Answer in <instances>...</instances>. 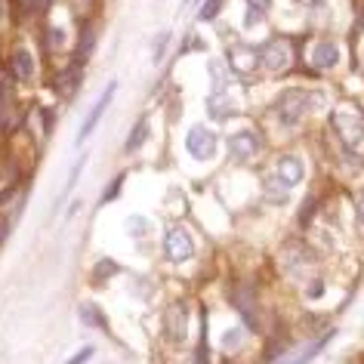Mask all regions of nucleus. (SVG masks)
I'll list each match as a JSON object with an SVG mask.
<instances>
[{"label": "nucleus", "mask_w": 364, "mask_h": 364, "mask_svg": "<svg viewBox=\"0 0 364 364\" xmlns=\"http://www.w3.org/2000/svg\"><path fill=\"white\" fill-rule=\"evenodd\" d=\"M164 253H167L170 262H186V259L195 253L192 232L182 229V225H173V229L164 235Z\"/></svg>", "instance_id": "obj_4"}, {"label": "nucleus", "mask_w": 364, "mask_h": 364, "mask_svg": "<svg viewBox=\"0 0 364 364\" xmlns=\"http://www.w3.org/2000/svg\"><path fill=\"white\" fill-rule=\"evenodd\" d=\"M90 358H93V346H84V349H80L75 358H68L65 364H84V361H90Z\"/></svg>", "instance_id": "obj_26"}, {"label": "nucleus", "mask_w": 364, "mask_h": 364, "mask_svg": "<svg viewBox=\"0 0 364 364\" xmlns=\"http://www.w3.org/2000/svg\"><path fill=\"white\" fill-rule=\"evenodd\" d=\"M167 333L173 343H182L188 333V312H182V306H173L167 312Z\"/></svg>", "instance_id": "obj_11"}, {"label": "nucleus", "mask_w": 364, "mask_h": 364, "mask_svg": "<svg viewBox=\"0 0 364 364\" xmlns=\"http://www.w3.org/2000/svg\"><path fill=\"white\" fill-rule=\"evenodd\" d=\"M22 4H25V10H28V13H34L41 6V0H22Z\"/></svg>", "instance_id": "obj_34"}, {"label": "nucleus", "mask_w": 364, "mask_h": 364, "mask_svg": "<svg viewBox=\"0 0 364 364\" xmlns=\"http://www.w3.org/2000/svg\"><path fill=\"white\" fill-rule=\"evenodd\" d=\"M259 149V139H257V133L253 130H241V133H232L229 136V151H232V158H238V161H247L253 158Z\"/></svg>", "instance_id": "obj_8"}, {"label": "nucleus", "mask_w": 364, "mask_h": 364, "mask_svg": "<svg viewBox=\"0 0 364 364\" xmlns=\"http://www.w3.org/2000/svg\"><path fill=\"white\" fill-rule=\"evenodd\" d=\"M99 309L96 306H84V309H80V318H84V321L87 324H96V327H102V321H99Z\"/></svg>", "instance_id": "obj_25"}, {"label": "nucleus", "mask_w": 364, "mask_h": 364, "mask_svg": "<svg viewBox=\"0 0 364 364\" xmlns=\"http://www.w3.org/2000/svg\"><path fill=\"white\" fill-rule=\"evenodd\" d=\"M188 4H192V0H182V6H188Z\"/></svg>", "instance_id": "obj_37"}, {"label": "nucleus", "mask_w": 364, "mask_h": 364, "mask_svg": "<svg viewBox=\"0 0 364 364\" xmlns=\"http://www.w3.org/2000/svg\"><path fill=\"white\" fill-rule=\"evenodd\" d=\"M278 176L287 182V186H299L306 176V164L296 158V154H287V158L278 161Z\"/></svg>", "instance_id": "obj_10"}, {"label": "nucleus", "mask_w": 364, "mask_h": 364, "mask_svg": "<svg viewBox=\"0 0 364 364\" xmlns=\"http://www.w3.org/2000/svg\"><path fill=\"white\" fill-rule=\"evenodd\" d=\"M355 213H358V223L364 225V192H361L358 198H355Z\"/></svg>", "instance_id": "obj_33"}, {"label": "nucleus", "mask_w": 364, "mask_h": 364, "mask_svg": "<svg viewBox=\"0 0 364 364\" xmlns=\"http://www.w3.org/2000/svg\"><path fill=\"white\" fill-rule=\"evenodd\" d=\"M207 112H210V117H216V121H229L232 114H238V102H235L225 90H220V93H213L207 99Z\"/></svg>", "instance_id": "obj_9"}, {"label": "nucleus", "mask_w": 364, "mask_h": 364, "mask_svg": "<svg viewBox=\"0 0 364 364\" xmlns=\"http://www.w3.org/2000/svg\"><path fill=\"white\" fill-rule=\"evenodd\" d=\"M114 90H117V80H108V87L102 90V96H99V99H96L93 112H90V114H87V121H84V124H80L77 142H84V139H87V136H90V133H93V130H96V124H99V121H102V114H105V108H108V102H112V99H114Z\"/></svg>", "instance_id": "obj_6"}, {"label": "nucleus", "mask_w": 364, "mask_h": 364, "mask_svg": "<svg viewBox=\"0 0 364 364\" xmlns=\"http://www.w3.org/2000/svg\"><path fill=\"white\" fill-rule=\"evenodd\" d=\"M312 62L318 68H333L340 65V47H336L333 41H321L318 47L312 50Z\"/></svg>", "instance_id": "obj_12"}, {"label": "nucleus", "mask_w": 364, "mask_h": 364, "mask_svg": "<svg viewBox=\"0 0 364 364\" xmlns=\"http://www.w3.org/2000/svg\"><path fill=\"white\" fill-rule=\"evenodd\" d=\"M121 186H124V176H117V179L112 182V186H108V192H105V198H102V201H112V198H117V195H121Z\"/></svg>", "instance_id": "obj_30"}, {"label": "nucleus", "mask_w": 364, "mask_h": 364, "mask_svg": "<svg viewBox=\"0 0 364 364\" xmlns=\"http://www.w3.org/2000/svg\"><path fill=\"white\" fill-rule=\"evenodd\" d=\"M50 41H53V47H62V41H65V31H62V28H53V31H50Z\"/></svg>", "instance_id": "obj_32"}, {"label": "nucleus", "mask_w": 364, "mask_h": 364, "mask_svg": "<svg viewBox=\"0 0 364 364\" xmlns=\"http://www.w3.org/2000/svg\"><path fill=\"white\" fill-rule=\"evenodd\" d=\"M229 59L238 75H250V71H257V65H259V50L247 47V43H235L229 50Z\"/></svg>", "instance_id": "obj_7"}, {"label": "nucleus", "mask_w": 364, "mask_h": 364, "mask_svg": "<svg viewBox=\"0 0 364 364\" xmlns=\"http://www.w3.org/2000/svg\"><path fill=\"white\" fill-rule=\"evenodd\" d=\"M127 232H130L133 238H145V235L151 232V223L145 220V216H130V220H127Z\"/></svg>", "instance_id": "obj_16"}, {"label": "nucleus", "mask_w": 364, "mask_h": 364, "mask_svg": "<svg viewBox=\"0 0 364 364\" xmlns=\"http://www.w3.org/2000/svg\"><path fill=\"white\" fill-rule=\"evenodd\" d=\"M241 343H244V331H241V327H232V331L223 333V349L225 352H235Z\"/></svg>", "instance_id": "obj_19"}, {"label": "nucleus", "mask_w": 364, "mask_h": 364, "mask_svg": "<svg viewBox=\"0 0 364 364\" xmlns=\"http://www.w3.org/2000/svg\"><path fill=\"white\" fill-rule=\"evenodd\" d=\"M210 80H213V93L225 90V71H223V62H210Z\"/></svg>", "instance_id": "obj_21"}, {"label": "nucleus", "mask_w": 364, "mask_h": 364, "mask_svg": "<svg viewBox=\"0 0 364 364\" xmlns=\"http://www.w3.org/2000/svg\"><path fill=\"white\" fill-rule=\"evenodd\" d=\"M220 6H223V0H207L204 4V10H201V16H198V19L201 22H210L216 13H220Z\"/></svg>", "instance_id": "obj_23"}, {"label": "nucleus", "mask_w": 364, "mask_h": 364, "mask_svg": "<svg viewBox=\"0 0 364 364\" xmlns=\"http://www.w3.org/2000/svg\"><path fill=\"white\" fill-rule=\"evenodd\" d=\"M216 149H220V136H216L210 127H204V124H195V127H188V133H186V151L192 154L195 161H210Z\"/></svg>", "instance_id": "obj_3"}, {"label": "nucleus", "mask_w": 364, "mask_h": 364, "mask_svg": "<svg viewBox=\"0 0 364 364\" xmlns=\"http://www.w3.org/2000/svg\"><path fill=\"white\" fill-rule=\"evenodd\" d=\"M87 50H93V34L84 31V38H80V50H77V59L87 56Z\"/></svg>", "instance_id": "obj_29"}, {"label": "nucleus", "mask_w": 364, "mask_h": 364, "mask_svg": "<svg viewBox=\"0 0 364 364\" xmlns=\"http://www.w3.org/2000/svg\"><path fill=\"white\" fill-rule=\"evenodd\" d=\"M333 130L340 136L346 151H358L364 149V114H358L355 108H336L331 114Z\"/></svg>", "instance_id": "obj_2"}, {"label": "nucleus", "mask_w": 364, "mask_h": 364, "mask_svg": "<svg viewBox=\"0 0 364 364\" xmlns=\"http://www.w3.org/2000/svg\"><path fill=\"white\" fill-rule=\"evenodd\" d=\"M6 112H10V80L0 77V124L6 121Z\"/></svg>", "instance_id": "obj_20"}, {"label": "nucleus", "mask_w": 364, "mask_h": 364, "mask_svg": "<svg viewBox=\"0 0 364 364\" xmlns=\"http://www.w3.org/2000/svg\"><path fill=\"white\" fill-rule=\"evenodd\" d=\"M259 62H262V65H266L269 71H284L290 62H294V50H290L287 41L275 38V41H269L266 47L259 50Z\"/></svg>", "instance_id": "obj_5"}, {"label": "nucleus", "mask_w": 364, "mask_h": 364, "mask_svg": "<svg viewBox=\"0 0 364 364\" xmlns=\"http://www.w3.org/2000/svg\"><path fill=\"white\" fill-rule=\"evenodd\" d=\"M315 108H324V93H318V90H287L278 99V114L287 127H296L303 114L315 112Z\"/></svg>", "instance_id": "obj_1"}, {"label": "nucleus", "mask_w": 364, "mask_h": 364, "mask_svg": "<svg viewBox=\"0 0 364 364\" xmlns=\"http://www.w3.org/2000/svg\"><path fill=\"white\" fill-rule=\"evenodd\" d=\"M361 65H364V53H361Z\"/></svg>", "instance_id": "obj_38"}, {"label": "nucleus", "mask_w": 364, "mask_h": 364, "mask_svg": "<svg viewBox=\"0 0 364 364\" xmlns=\"http://www.w3.org/2000/svg\"><path fill=\"white\" fill-rule=\"evenodd\" d=\"M167 47H170V31H164V34H158V38H154V53H151V59L161 62L164 53H167Z\"/></svg>", "instance_id": "obj_22"}, {"label": "nucleus", "mask_w": 364, "mask_h": 364, "mask_svg": "<svg viewBox=\"0 0 364 364\" xmlns=\"http://www.w3.org/2000/svg\"><path fill=\"white\" fill-rule=\"evenodd\" d=\"M262 195H266V201H272V204H284L287 195H290V186L275 173V176L262 179Z\"/></svg>", "instance_id": "obj_13"}, {"label": "nucleus", "mask_w": 364, "mask_h": 364, "mask_svg": "<svg viewBox=\"0 0 364 364\" xmlns=\"http://www.w3.org/2000/svg\"><path fill=\"white\" fill-rule=\"evenodd\" d=\"M247 6H253V10H262V13H269L272 10V0H244Z\"/></svg>", "instance_id": "obj_31"}, {"label": "nucleus", "mask_w": 364, "mask_h": 364, "mask_svg": "<svg viewBox=\"0 0 364 364\" xmlns=\"http://www.w3.org/2000/svg\"><path fill=\"white\" fill-rule=\"evenodd\" d=\"M6 229H10V225H6V223H0V241L6 238Z\"/></svg>", "instance_id": "obj_35"}, {"label": "nucleus", "mask_w": 364, "mask_h": 364, "mask_svg": "<svg viewBox=\"0 0 364 364\" xmlns=\"http://www.w3.org/2000/svg\"><path fill=\"white\" fill-rule=\"evenodd\" d=\"M13 75H16V80H31L34 77V56H31V50L19 47L13 53Z\"/></svg>", "instance_id": "obj_14"}, {"label": "nucleus", "mask_w": 364, "mask_h": 364, "mask_svg": "<svg viewBox=\"0 0 364 364\" xmlns=\"http://www.w3.org/2000/svg\"><path fill=\"white\" fill-rule=\"evenodd\" d=\"M80 170H84V161H77L75 167H71V176H68V182H65V195L75 188V182H77V176H80Z\"/></svg>", "instance_id": "obj_27"}, {"label": "nucleus", "mask_w": 364, "mask_h": 364, "mask_svg": "<svg viewBox=\"0 0 364 364\" xmlns=\"http://www.w3.org/2000/svg\"><path fill=\"white\" fill-rule=\"evenodd\" d=\"M331 336H333V333H324V336H318V343H312V346H309V349H306L303 355H299L296 361H290V364H309V361H312L315 355H318V352H321L324 346H327V340H331Z\"/></svg>", "instance_id": "obj_18"}, {"label": "nucleus", "mask_w": 364, "mask_h": 364, "mask_svg": "<svg viewBox=\"0 0 364 364\" xmlns=\"http://www.w3.org/2000/svg\"><path fill=\"white\" fill-rule=\"evenodd\" d=\"M266 19V13L262 10H253V6H247V19H244V28H257V25Z\"/></svg>", "instance_id": "obj_24"}, {"label": "nucleus", "mask_w": 364, "mask_h": 364, "mask_svg": "<svg viewBox=\"0 0 364 364\" xmlns=\"http://www.w3.org/2000/svg\"><path fill=\"white\" fill-rule=\"evenodd\" d=\"M238 309L244 312V321H247L250 327H257V309H253V303H250V290H241V296H238Z\"/></svg>", "instance_id": "obj_17"}, {"label": "nucleus", "mask_w": 364, "mask_h": 364, "mask_svg": "<svg viewBox=\"0 0 364 364\" xmlns=\"http://www.w3.org/2000/svg\"><path fill=\"white\" fill-rule=\"evenodd\" d=\"M306 296L309 299H321L324 296V284H321V281H312V284L306 287Z\"/></svg>", "instance_id": "obj_28"}, {"label": "nucleus", "mask_w": 364, "mask_h": 364, "mask_svg": "<svg viewBox=\"0 0 364 364\" xmlns=\"http://www.w3.org/2000/svg\"><path fill=\"white\" fill-rule=\"evenodd\" d=\"M296 4H303V6H315V4H321V0H296Z\"/></svg>", "instance_id": "obj_36"}, {"label": "nucleus", "mask_w": 364, "mask_h": 364, "mask_svg": "<svg viewBox=\"0 0 364 364\" xmlns=\"http://www.w3.org/2000/svg\"><path fill=\"white\" fill-rule=\"evenodd\" d=\"M145 139H149V117H142V121L133 127V133H130V139H127L124 149H127V151H136Z\"/></svg>", "instance_id": "obj_15"}]
</instances>
